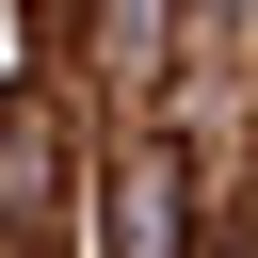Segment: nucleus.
<instances>
[{
    "mask_svg": "<svg viewBox=\"0 0 258 258\" xmlns=\"http://www.w3.org/2000/svg\"><path fill=\"white\" fill-rule=\"evenodd\" d=\"M113 258H177V145L161 129H129V161H113Z\"/></svg>",
    "mask_w": 258,
    "mask_h": 258,
    "instance_id": "f257e3e1",
    "label": "nucleus"
},
{
    "mask_svg": "<svg viewBox=\"0 0 258 258\" xmlns=\"http://www.w3.org/2000/svg\"><path fill=\"white\" fill-rule=\"evenodd\" d=\"M0 226H16V242L64 226V194H48V113H0Z\"/></svg>",
    "mask_w": 258,
    "mask_h": 258,
    "instance_id": "f03ea898",
    "label": "nucleus"
}]
</instances>
